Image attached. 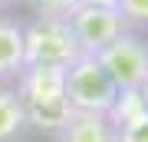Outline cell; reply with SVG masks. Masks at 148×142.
Returning <instances> with one entry per match:
<instances>
[{
	"label": "cell",
	"mask_w": 148,
	"mask_h": 142,
	"mask_svg": "<svg viewBox=\"0 0 148 142\" xmlns=\"http://www.w3.org/2000/svg\"><path fill=\"white\" fill-rule=\"evenodd\" d=\"M119 13L125 17L128 30L148 26V0H119Z\"/></svg>",
	"instance_id": "8fae6325"
},
{
	"label": "cell",
	"mask_w": 148,
	"mask_h": 142,
	"mask_svg": "<svg viewBox=\"0 0 148 142\" xmlns=\"http://www.w3.org/2000/svg\"><path fill=\"white\" fill-rule=\"evenodd\" d=\"M59 142H119V129L112 126L109 112H76L56 132Z\"/></svg>",
	"instance_id": "8992f818"
},
{
	"label": "cell",
	"mask_w": 148,
	"mask_h": 142,
	"mask_svg": "<svg viewBox=\"0 0 148 142\" xmlns=\"http://www.w3.org/2000/svg\"><path fill=\"white\" fill-rule=\"evenodd\" d=\"M138 93H142V99H145V109H148V83H145V86H142Z\"/></svg>",
	"instance_id": "9a60e30c"
},
{
	"label": "cell",
	"mask_w": 148,
	"mask_h": 142,
	"mask_svg": "<svg viewBox=\"0 0 148 142\" xmlns=\"http://www.w3.org/2000/svg\"><path fill=\"white\" fill-rule=\"evenodd\" d=\"M23 40H27V66L69 69L82 56L66 17H36L33 23L23 26Z\"/></svg>",
	"instance_id": "6da1fadb"
},
{
	"label": "cell",
	"mask_w": 148,
	"mask_h": 142,
	"mask_svg": "<svg viewBox=\"0 0 148 142\" xmlns=\"http://www.w3.org/2000/svg\"><path fill=\"white\" fill-rule=\"evenodd\" d=\"M66 96L76 112H109L119 96V86L109 76V69L99 63V56L82 53L66 69Z\"/></svg>",
	"instance_id": "7a4b0ae2"
},
{
	"label": "cell",
	"mask_w": 148,
	"mask_h": 142,
	"mask_svg": "<svg viewBox=\"0 0 148 142\" xmlns=\"http://www.w3.org/2000/svg\"><path fill=\"white\" fill-rule=\"evenodd\" d=\"M82 3H92V7H115V10H119V0H82Z\"/></svg>",
	"instance_id": "5bb4252c"
},
{
	"label": "cell",
	"mask_w": 148,
	"mask_h": 142,
	"mask_svg": "<svg viewBox=\"0 0 148 142\" xmlns=\"http://www.w3.org/2000/svg\"><path fill=\"white\" fill-rule=\"evenodd\" d=\"M40 17H69L82 0H30Z\"/></svg>",
	"instance_id": "7c38bea8"
},
{
	"label": "cell",
	"mask_w": 148,
	"mask_h": 142,
	"mask_svg": "<svg viewBox=\"0 0 148 142\" xmlns=\"http://www.w3.org/2000/svg\"><path fill=\"white\" fill-rule=\"evenodd\" d=\"M119 142H148V112L119 129Z\"/></svg>",
	"instance_id": "4fadbf2b"
},
{
	"label": "cell",
	"mask_w": 148,
	"mask_h": 142,
	"mask_svg": "<svg viewBox=\"0 0 148 142\" xmlns=\"http://www.w3.org/2000/svg\"><path fill=\"white\" fill-rule=\"evenodd\" d=\"M145 99H142V93L138 89H119L115 96V103H112V109H109V119H112V126L122 129V126H128V122H135L138 116H145Z\"/></svg>",
	"instance_id": "30bf717a"
},
{
	"label": "cell",
	"mask_w": 148,
	"mask_h": 142,
	"mask_svg": "<svg viewBox=\"0 0 148 142\" xmlns=\"http://www.w3.org/2000/svg\"><path fill=\"white\" fill-rule=\"evenodd\" d=\"M99 63L109 69L119 89H142L148 83V40L135 30H125L99 53Z\"/></svg>",
	"instance_id": "3957f363"
},
{
	"label": "cell",
	"mask_w": 148,
	"mask_h": 142,
	"mask_svg": "<svg viewBox=\"0 0 148 142\" xmlns=\"http://www.w3.org/2000/svg\"><path fill=\"white\" fill-rule=\"evenodd\" d=\"M16 96L23 99V106H43L66 96V69L56 66H27L16 79Z\"/></svg>",
	"instance_id": "5b68a950"
},
{
	"label": "cell",
	"mask_w": 148,
	"mask_h": 142,
	"mask_svg": "<svg viewBox=\"0 0 148 142\" xmlns=\"http://www.w3.org/2000/svg\"><path fill=\"white\" fill-rule=\"evenodd\" d=\"M27 122V106L16 96V89H0V142H10L23 132Z\"/></svg>",
	"instance_id": "9c48e42d"
},
{
	"label": "cell",
	"mask_w": 148,
	"mask_h": 142,
	"mask_svg": "<svg viewBox=\"0 0 148 142\" xmlns=\"http://www.w3.org/2000/svg\"><path fill=\"white\" fill-rule=\"evenodd\" d=\"M0 10H3V7H0ZM0 20H3V13H0Z\"/></svg>",
	"instance_id": "e0dca14e"
},
{
	"label": "cell",
	"mask_w": 148,
	"mask_h": 142,
	"mask_svg": "<svg viewBox=\"0 0 148 142\" xmlns=\"http://www.w3.org/2000/svg\"><path fill=\"white\" fill-rule=\"evenodd\" d=\"M69 26H73L76 33V43H79L82 53H89V56H99L102 50L109 46L115 37L128 30L125 17H122L115 7H92V3H79L73 13L66 17Z\"/></svg>",
	"instance_id": "277c9868"
},
{
	"label": "cell",
	"mask_w": 148,
	"mask_h": 142,
	"mask_svg": "<svg viewBox=\"0 0 148 142\" xmlns=\"http://www.w3.org/2000/svg\"><path fill=\"white\" fill-rule=\"evenodd\" d=\"M73 116H76V109H73V103H69V96L53 99V103H43V106H30L27 109V122L36 126V129H46V132H59Z\"/></svg>",
	"instance_id": "ba28073f"
},
{
	"label": "cell",
	"mask_w": 148,
	"mask_h": 142,
	"mask_svg": "<svg viewBox=\"0 0 148 142\" xmlns=\"http://www.w3.org/2000/svg\"><path fill=\"white\" fill-rule=\"evenodd\" d=\"M23 69H27L23 26L16 20H0V83L3 79H20Z\"/></svg>",
	"instance_id": "52a82bcc"
},
{
	"label": "cell",
	"mask_w": 148,
	"mask_h": 142,
	"mask_svg": "<svg viewBox=\"0 0 148 142\" xmlns=\"http://www.w3.org/2000/svg\"><path fill=\"white\" fill-rule=\"evenodd\" d=\"M7 3H20V0H0V7H7Z\"/></svg>",
	"instance_id": "2e32d148"
}]
</instances>
